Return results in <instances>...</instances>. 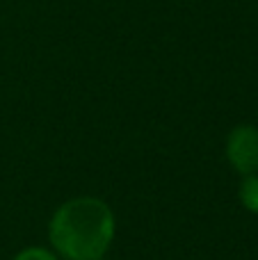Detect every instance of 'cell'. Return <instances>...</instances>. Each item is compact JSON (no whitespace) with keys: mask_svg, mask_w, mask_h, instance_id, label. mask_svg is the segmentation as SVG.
Returning a JSON list of instances; mask_svg holds the SVG:
<instances>
[{"mask_svg":"<svg viewBox=\"0 0 258 260\" xmlns=\"http://www.w3.org/2000/svg\"><path fill=\"white\" fill-rule=\"evenodd\" d=\"M117 233L114 212L103 199L64 201L48 221V242L64 260H103Z\"/></svg>","mask_w":258,"mask_h":260,"instance_id":"6da1fadb","label":"cell"},{"mask_svg":"<svg viewBox=\"0 0 258 260\" xmlns=\"http://www.w3.org/2000/svg\"><path fill=\"white\" fill-rule=\"evenodd\" d=\"M227 160L238 174L249 176L258 174V128L256 126H236L227 137Z\"/></svg>","mask_w":258,"mask_h":260,"instance_id":"7a4b0ae2","label":"cell"},{"mask_svg":"<svg viewBox=\"0 0 258 260\" xmlns=\"http://www.w3.org/2000/svg\"><path fill=\"white\" fill-rule=\"evenodd\" d=\"M238 197H240V203L251 215H258V174H249L242 178Z\"/></svg>","mask_w":258,"mask_h":260,"instance_id":"3957f363","label":"cell"},{"mask_svg":"<svg viewBox=\"0 0 258 260\" xmlns=\"http://www.w3.org/2000/svg\"><path fill=\"white\" fill-rule=\"evenodd\" d=\"M12 260H59V256L55 251H50V249H44V247H25Z\"/></svg>","mask_w":258,"mask_h":260,"instance_id":"277c9868","label":"cell"}]
</instances>
